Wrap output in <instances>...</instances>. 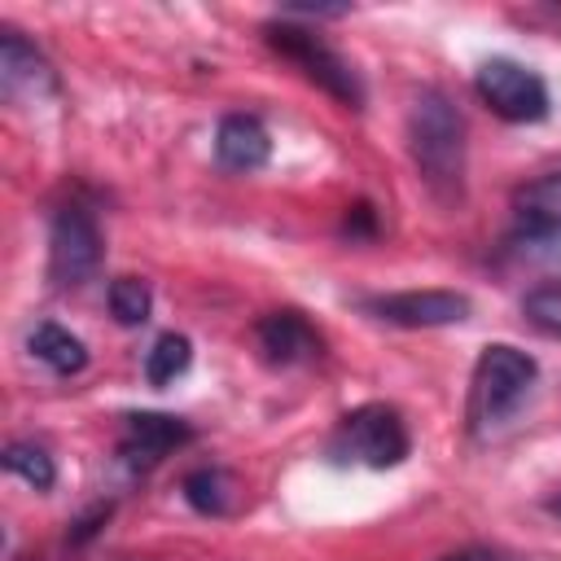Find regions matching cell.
I'll use <instances>...</instances> for the list:
<instances>
[{
  "label": "cell",
  "mask_w": 561,
  "mask_h": 561,
  "mask_svg": "<svg viewBox=\"0 0 561 561\" xmlns=\"http://www.w3.org/2000/svg\"><path fill=\"white\" fill-rule=\"evenodd\" d=\"M412 438L394 408L368 403L342 416V425L329 438V456L337 465H368V469H394L408 456Z\"/></svg>",
  "instance_id": "3957f363"
},
{
  "label": "cell",
  "mask_w": 561,
  "mask_h": 561,
  "mask_svg": "<svg viewBox=\"0 0 561 561\" xmlns=\"http://www.w3.org/2000/svg\"><path fill=\"white\" fill-rule=\"evenodd\" d=\"M443 561H500V557L486 552V548H465V552H451V557H443Z\"/></svg>",
  "instance_id": "ffe728a7"
},
{
  "label": "cell",
  "mask_w": 561,
  "mask_h": 561,
  "mask_svg": "<svg viewBox=\"0 0 561 561\" xmlns=\"http://www.w3.org/2000/svg\"><path fill=\"white\" fill-rule=\"evenodd\" d=\"M4 469L18 473L22 482H31L35 491H48L57 482V469H53V456L35 443H9L4 447Z\"/></svg>",
  "instance_id": "e0dca14e"
},
{
  "label": "cell",
  "mask_w": 561,
  "mask_h": 561,
  "mask_svg": "<svg viewBox=\"0 0 561 561\" xmlns=\"http://www.w3.org/2000/svg\"><path fill=\"white\" fill-rule=\"evenodd\" d=\"M408 145L412 162L425 175V184L451 202L465 188V118L443 92H421L408 114Z\"/></svg>",
  "instance_id": "6da1fadb"
},
{
  "label": "cell",
  "mask_w": 561,
  "mask_h": 561,
  "mask_svg": "<svg viewBox=\"0 0 561 561\" xmlns=\"http://www.w3.org/2000/svg\"><path fill=\"white\" fill-rule=\"evenodd\" d=\"M543 508H548L552 517H561V491H557V495H548V500H543Z\"/></svg>",
  "instance_id": "44dd1931"
},
{
  "label": "cell",
  "mask_w": 561,
  "mask_h": 561,
  "mask_svg": "<svg viewBox=\"0 0 561 561\" xmlns=\"http://www.w3.org/2000/svg\"><path fill=\"white\" fill-rule=\"evenodd\" d=\"M188 364H193V346H188V337H180V333H162V337L149 346V355H145V377H149L153 386H167V381H175Z\"/></svg>",
  "instance_id": "9a60e30c"
},
{
  "label": "cell",
  "mask_w": 561,
  "mask_h": 561,
  "mask_svg": "<svg viewBox=\"0 0 561 561\" xmlns=\"http://www.w3.org/2000/svg\"><path fill=\"white\" fill-rule=\"evenodd\" d=\"M517 232L526 237H561V171L557 175H543V180H530L517 202Z\"/></svg>",
  "instance_id": "8fae6325"
},
{
  "label": "cell",
  "mask_w": 561,
  "mask_h": 561,
  "mask_svg": "<svg viewBox=\"0 0 561 561\" xmlns=\"http://www.w3.org/2000/svg\"><path fill=\"white\" fill-rule=\"evenodd\" d=\"M473 88L478 96L508 123H539L548 114V88L535 70H526L522 61H508V57H491L478 66L473 75Z\"/></svg>",
  "instance_id": "5b68a950"
},
{
  "label": "cell",
  "mask_w": 561,
  "mask_h": 561,
  "mask_svg": "<svg viewBox=\"0 0 561 561\" xmlns=\"http://www.w3.org/2000/svg\"><path fill=\"white\" fill-rule=\"evenodd\" d=\"M346 232H373V206H355V215H346Z\"/></svg>",
  "instance_id": "d6986e66"
},
{
  "label": "cell",
  "mask_w": 561,
  "mask_h": 561,
  "mask_svg": "<svg viewBox=\"0 0 561 561\" xmlns=\"http://www.w3.org/2000/svg\"><path fill=\"white\" fill-rule=\"evenodd\" d=\"M254 337H259V351L272 364H302V359H316L320 355V333L298 311H272V316H263L259 329H254Z\"/></svg>",
  "instance_id": "9c48e42d"
},
{
  "label": "cell",
  "mask_w": 561,
  "mask_h": 561,
  "mask_svg": "<svg viewBox=\"0 0 561 561\" xmlns=\"http://www.w3.org/2000/svg\"><path fill=\"white\" fill-rule=\"evenodd\" d=\"M272 153V140H267V127L254 118V114H228L215 131V158L219 167L228 171H259Z\"/></svg>",
  "instance_id": "30bf717a"
},
{
  "label": "cell",
  "mask_w": 561,
  "mask_h": 561,
  "mask_svg": "<svg viewBox=\"0 0 561 561\" xmlns=\"http://www.w3.org/2000/svg\"><path fill=\"white\" fill-rule=\"evenodd\" d=\"M184 500H188L197 513L219 517V513L232 508V478H228L224 469H193V473L184 478Z\"/></svg>",
  "instance_id": "5bb4252c"
},
{
  "label": "cell",
  "mask_w": 561,
  "mask_h": 561,
  "mask_svg": "<svg viewBox=\"0 0 561 561\" xmlns=\"http://www.w3.org/2000/svg\"><path fill=\"white\" fill-rule=\"evenodd\" d=\"M110 311H114V320L127 324V329L145 324L149 311H153L149 285H145L140 276H118V280H110Z\"/></svg>",
  "instance_id": "2e32d148"
},
{
  "label": "cell",
  "mask_w": 561,
  "mask_h": 561,
  "mask_svg": "<svg viewBox=\"0 0 561 561\" xmlns=\"http://www.w3.org/2000/svg\"><path fill=\"white\" fill-rule=\"evenodd\" d=\"M101 267V232L83 206H66L48 232V276L57 285H83Z\"/></svg>",
  "instance_id": "8992f818"
},
{
  "label": "cell",
  "mask_w": 561,
  "mask_h": 561,
  "mask_svg": "<svg viewBox=\"0 0 561 561\" xmlns=\"http://www.w3.org/2000/svg\"><path fill=\"white\" fill-rule=\"evenodd\" d=\"M522 311H526V320H530L539 333L561 337V285H539V289H530V294L522 298Z\"/></svg>",
  "instance_id": "ac0fdd59"
},
{
  "label": "cell",
  "mask_w": 561,
  "mask_h": 561,
  "mask_svg": "<svg viewBox=\"0 0 561 561\" xmlns=\"http://www.w3.org/2000/svg\"><path fill=\"white\" fill-rule=\"evenodd\" d=\"M193 430L180 421V416H167V412H131L123 421V443H118V456L131 460V465H153L162 460L171 447L188 443Z\"/></svg>",
  "instance_id": "ba28073f"
},
{
  "label": "cell",
  "mask_w": 561,
  "mask_h": 561,
  "mask_svg": "<svg viewBox=\"0 0 561 561\" xmlns=\"http://www.w3.org/2000/svg\"><path fill=\"white\" fill-rule=\"evenodd\" d=\"M535 377H539V364L526 351H517L508 342H491L478 355L473 381H469V421H473V430H491V425L508 421L522 408V399L530 394Z\"/></svg>",
  "instance_id": "7a4b0ae2"
},
{
  "label": "cell",
  "mask_w": 561,
  "mask_h": 561,
  "mask_svg": "<svg viewBox=\"0 0 561 561\" xmlns=\"http://www.w3.org/2000/svg\"><path fill=\"white\" fill-rule=\"evenodd\" d=\"M31 355L35 359H44L53 373H61V377H70V373H79L83 364H88V346L70 333V329H61V324H53V320H44L35 333H31Z\"/></svg>",
  "instance_id": "4fadbf2b"
},
{
  "label": "cell",
  "mask_w": 561,
  "mask_h": 561,
  "mask_svg": "<svg viewBox=\"0 0 561 561\" xmlns=\"http://www.w3.org/2000/svg\"><path fill=\"white\" fill-rule=\"evenodd\" d=\"M263 35H267V44H272L280 57H289V61H294L311 83H320L329 96H337V101L351 105V110L364 105V83H359V75H355L320 35H311V31H302V26H289V22H267Z\"/></svg>",
  "instance_id": "277c9868"
},
{
  "label": "cell",
  "mask_w": 561,
  "mask_h": 561,
  "mask_svg": "<svg viewBox=\"0 0 561 561\" xmlns=\"http://www.w3.org/2000/svg\"><path fill=\"white\" fill-rule=\"evenodd\" d=\"M364 311L373 320L399 324V329H443V324H460L469 316V298L456 289H403V294L364 298Z\"/></svg>",
  "instance_id": "52a82bcc"
},
{
  "label": "cell",
  "mask_w": 561,
  "mask_h": 561,
  "mask_svg": "<svg viewBox=\"0 0 561 561\" xmlns=\"http://www.w3.org/2000/svg\"><path fill=\"white\" fill-rule=\"evenodd\" d=\"M0 83L9 96H18L22 88L35 92V88H53V70L48 61L18 35V31H4V53H0Z\"/></svg>",
  "instance_id": "7c38bea8"
}]
</instances>
